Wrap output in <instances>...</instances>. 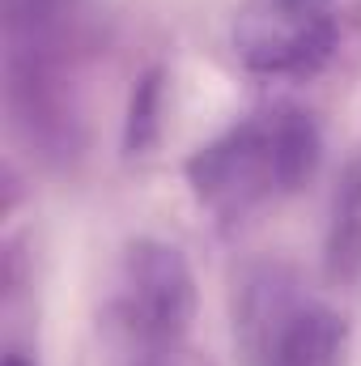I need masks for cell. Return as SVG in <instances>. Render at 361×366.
Listing matches in <instances>:
<instances>
[{
    "label": "cell",
    "instance_id": "1",
    "mask_svg": "<svg viewBox=\"0 0 361 366\" xmlns=\"http://www.w3.org/2000/svg\"><path fill=\"white\" fill-rule=\"evenodd\" d=\"M323 137L310 111L272 102L213 137L187 158L191 196L217 217H247L293 196L319 171Z\"/></svg>",
    "mask_w": 361,
    "mask_h": 366
},
{
    "label": "cell",
    "instance_id": "2",
    "mask_svg": "<svg viewBox=\"0 0 361 366\" xmlns=\"http://www.w3.org/2000/svg\"><path fill=\"white\" fill-rule=\"evenodd\" d=\"M195 315V281L179 247L162 239H136L123 247L111 281L115 328L149 354H166L183 341Z\"/></svg>",
    "mask_w": 361,
    "mask_h": 366
},
{
    "label": "cell",
    "instance_id": "3",
    "mask_svg": "<svg viewBox=\"0 0 361 366\" xmlns=\"http://www.w3.org/2000/svg\"><path fill=\"white\" fill-rule=\"evenodd\" d=\"M230 43L251 73L310 77L336 51V17L327 0H247Z\"/></svg>",
    "mask_w": 361,
    "mask_h": 366
},
{
    "label": "cell",
    "instance_id": "4",
    "mask_svg": "<svg viewBox=\"0 0 361 366\" xmlns=\"http://www.w3.org/2000/svg\"><path fill=\"white\" fill-rule=\"evenodd\" d=\"M86 0H4V39L13 73L47 77V64L68 47Z\"/></svg>",
    "mask_w": 361,
    "mask_h": 366
},
{
    "label": "cell",
    "instance_id": "5",
    "mask_svg": "<svg viewBox=\"0 0 361 366\" xmlns=\"http://www.w3.org/2000/svg\"><path fill=\"white\" fill-rule=\"evenodd\" d=\"M345 350H349L345 320L332 307L306 298L247 358V366H345Z\"/></svg>",
    "mask_w": 361,
    "mask_h": 366
},
{
    "label": "cell",
    "instance_id": "6",
    "mask_svg": "<svg viewBox=\"0 0 361 366\" xmlns=\"http://www.w3.org/2000/svg\"><path fill=\"white\" fill-rule=\"evenodd\" d=\"M327 277L353 281L361 277V162L345 171V183L332 200V226H327Z\"/></svg>",
    "mask_w": 361,
    "mask_h": 366
},
{
    "label": "cell",
    "instance_id": "7",
    "mask_svg": "<svg viewBox=\"0 0 361 366\" xmlns=\"http://www.w3.org/2000/svg\"><path fill=\"white\" fill-rule=\"evenodd\" d=\"M158 98H162V81L158 73H149L136 94H132V115H128V149H145L153 141V128H158Z\"/></svg>",
    "mask_w": 361,
    "mask_h": 366
},
{
    "label": "cell",
    "instance_id": "8",
    "mask_svg": "<svg viewBox=\"0 0 361 366\" xmlns=\"http://www.w3.org/2000/svg\"><path fill=\"white\" fill-rule=\"evenodd\" d=\"M4 366H34V362H30L21 350H13V354H4Z\"/></svg>",
    "mask_w": 361,
    "mask_h": 366
}]
</instances>
